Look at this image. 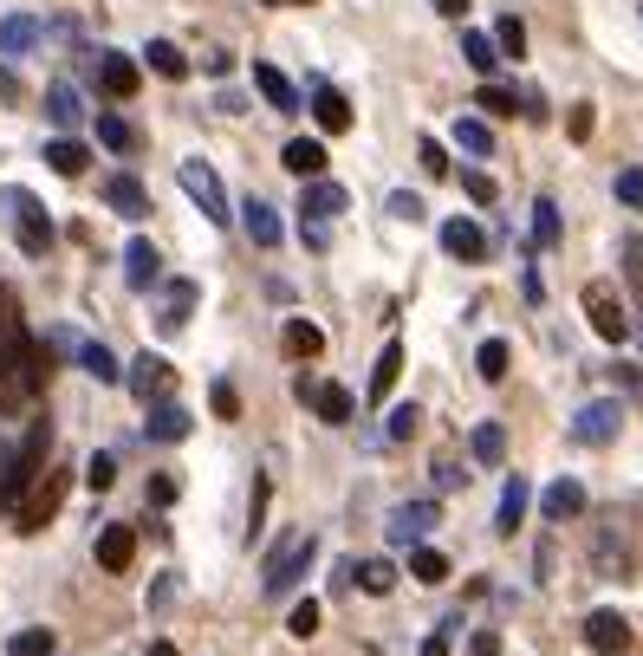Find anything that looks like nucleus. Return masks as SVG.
<instances>
[{"mask_svg": "<svg viewBox=\"0 0 643 656\" xmlns=\"http://www.w3.org/2000/svg\"><path fill=\"white\" fill-rule=\"evenodd\" d=\"M40 383H46V352L20 319V292L0 287V410L20 416L40 397Z\"/></svg>", "mask_w": 643, "mask_h": 656, "instance_id": "obj_1", "label": "nucleus"}, {"mask_svg": "<svg viewBox=\"0 0 643 656\" xmlns=\"http://www.w3.org/2000/svg\"><path fill=\"white\" fill-rule=\"evenodd\" d=\"M46 455H53V423L33 416V430L20 442H0V513H13L26 501V488L46 475Z\"/></svg>", "mask_w": 643, "mask_h": 656, "instance_id": "obj_2", "label": "nucleus"}, {"mask_svg": "<svg viewBox=\"0 0 643 656\" xmlns=\"http://www.w3.org/2000/svg\"><path fill=\"white\" fill-rule=\"evenodd\" d=\"M312 553H319V540H312L306 526H292V533H286L280 546L267 553V572H260V591H267V598H280V591H292V585L306 579Z\"/></svg>", "mask_w": 643, "mask_h": 656, "instance_id": "obj_3", "label": "nucleus"}, {"mask_svg": "<svg viewBox=\"0 0 643 656\" xmlns=\"http://www.w3.org/2000/svg\"><path fill=\"white\" fill-rule=\"evenodd\" d=\"M7 215H13V241H20V254H33V260H46V254H53V215L40 209V196L7 189Z\"/></svg>", "mask_w": 643, "mask_h": 656, "instance_id": "obj_4", "label": "nucleus"}, {"mask_svg": "<svg viewBox=\"0 0 643 656\" xmlns=\"http://www.w3.org/2000/svg\"><path fill=\"white\" fill-rule=\"evenodd\" d=\"M176 182L189 189V202H196V209H202V215L214 221V227H221V221L234 215V209H228V189H221V176H214V169H209V163H202V156H182V169H176Z\"/></svg>", "mask_w": 643, "mask_h": 656, "instance_id": "obj_5", "label": "nucleus"}, {"mask_svg": "<svg viewBox=\"0 0 643 656\" xmlns=\"http://www.w3.org/2000/svg\"><path fill=\"white\" fill-rule=\"evenodd\" d=\"M624 436V403L618 397H591L578 416H572V442H591V448H605V442Z\"/></svg>", "mask_w": 643, "mask_h": 656, "instance_id": "obj_6", "label": "nucleus"}, {"mask_svg": "<svg viewBox=\"0 0 643 656\" xmlns=\"http://www.w3.org/2000/svg\"><path fill=\"white\" fill-rule=\"evenodd\" d=\"M585 319H591V332H598L605 345H624V338H631L624 299H618V292L605 287V280H598V287H585Z\"/></svg>", "mask_w": 643, "mask_h": 656, "instance_id": "obj_7", "label": "nucleus"}, {"mask_svg": "<svg viewBox=\"0 0 643 656\" xmlns=\"http://www.w3.org/2000/svg\"><path fill=\"white\" fill-rule=\"evenodd\" d=\"M59 501H66V475H40V481L26 488V501L13 508V526H20V533H40V526L59 513Z\"/></svg>", "mask_w": 643, "mask_h": 656, "instance_id": "obj_8", "label": "nucleus"}, {"mask_svg": "<svg viewBox=\"0 0 643 656\" xmlns=\"http://www.w3.org/2000/svg\"><path fill=\"white\" fill-rule=\"evenodd\" d=\"M124 383H131V397H137V403H169V390H176V365H163L156 352H143L137 365L124 370Z\"/></svg>", "mask_w": 643, "mask_h": 656, "instance_id": "obj_9", "label": "nucleus"}, {"mask_svg": "<svg viewBox=\"0 0 643 656\" xmlns=\"http://www.w3.org/2000/svg\"><path fill=\"white\" fill-rule=\"evenodd\" d=\"M435 520H442L435 501H403V508H390V526H384V533H390V546H423Z\"/></svg>", "mask_w": 643, "mask_h": 656, "instance_id": "obj_10", "label": "nucleus"}, {"mask_svg": "<svg viewBox=\"0 0 643 656\" xmlns=\"http://www.w3.org/2000/svg\"><path fill=\"white\" fill-rule=\"evenodd\" d=\"M585 651L591 656H631V624L618 611H591L585 618Z\"/></svg>", "mask_w": 643, "mask_h": 656, "instance_id": "obj_11", "label": "nucleus"}, {"mask_svg": "<svg viewBox=\"0 0 643 656\" xmlns=\"http://www.w3.org/2000/svg\"><path fill=\"white\" fill-rule=\"evenodd\" d=\"M98 85H104V98H137L143 66L131 53H98Z\"/></svg>", "mask_w": 643, "mask_h": 656, "instance_id": "obj_12", "label": "nucleus"}, {"mask_svg": "<svg viewBox=\"0 0 643 656\" xmlns=\"http://www.w3.org/2000/svg\"><path fill=\"white\" fill-rule=\"evenodd\" d=\"M196 430V416L182 410V403H149V416H143V436L156 442V448H169V442H182Z\"/></svg>", "mask_w": 643, "mask_h": 656, "instance_id": "obj_13", "label": "nucleus"}, {"mask_svg": "<svg viewBox=\"0 0 643 656\" xmlns=\"http://www.w3.org/2000/svg\"><path fill=\"white\" fill-rule=\"evenodd\" d=\"M299 397H306V403H312L325 423H352V410H357L345 383H312V377H299Z\"/></svg>", "mask_w": 643, "mask_h": 656, "instance_id": "obj_14", "label": "nucleus"}, {"mask_svg": "<svg viewBox=\"0 0 643 656\" xmlns=\"http://www.w3.org/2000/svg\"><path fill=\"white\" fill-rule=\"evenodd\" d=\"M442 247H448V260H488V234L475 227L468 215H455V221H442Z\"/></svg>", "mask_w": 643, "mask_h": 656, "instance_id": "obj_15", "label": "nucleus"}, {"mask_svg": "<svg viewBox=\"0 0 643 656\" xmlns=\"http://www.w3.org/2000/svg\"><path fill=\"white\" fill-rule=\"evenodd\" d=\"M345 209H352V196H345L339 182H325V176H319V182H306V196H299V215H306V221H339Z\"/></svg>", "mask_w": 643, "mask_h": 656, "instance_id": "obj_16", "label": "nucleus"}, {"mask_svg": "<svg viewBox=\"0 0 643 656\" xmlns=\"http://www.w3.org/2000/svg\"><path fill=\"white\" fill-rule=\"evenodd\" d=\"M241 227H247V241H254V247H280V241H286L274 202H260V196H247V202H241Z\"/></svg>", "mask_w": 643, "mask_h": 656, "instance_id": "obj_17", "label": "nucleus"}, {"mask_svg": "<svg viewBox=\"0 0 643 656\" xmlns=\"http://www.w3.org/2000/svg\"><path fill=\"white\" fill-rule=\"evenodd\" d=\"M196 299H202V287H196V280H169V292H163V312H156V332H182V325H189V312H196Z\"/></svg>", "mask_w": 643, "mask_h": 656, "instance_id": "obj_18", "label": "nucleus"}, {"mask_svg": "<svg viewBox=\"0 0 643 656\" xmlns=\"http://www.w3.org/2000/svg\"><path fill=\"white\" fill-rule=\"evenodd\" d=\"M312 118H319V131H325V137H345V131H352V104H345V91L312 85Z\"/></svg>", "mask_w": 643, "mask_h": 656, "instance_id": "obj_19", "label": "nucleus"}, {"mask_svg": "<svg viewBox=\"0 0 643 656\" xmlns=\"http://www.w3.org/2000/svg\"><path fill=\"white\" fill-rule=\"evenodd\" d=\"M131 559H137V533H131L124 520L104 526V533H98V566H104V572H131Z\"/></svg>", "mask_w": 643, "mask_h": 656, "instance_id": "obj_20", "label": "nucleus"}, {"mask_svg": "<svg viewBox=\"0 0 643 656\" xmlns=\"http://www.w3.org/2000/svg\"><path fill=\"white\" fill-rule=\"evenodd\" d=\"M585 488L578 481H546V494H540V520H585Z\"/></svg>", "mask_w": 643, "mask_h": 656, "instance_id": "obj_21", "label": "nucleus"}, {"mask_svg": "<svg viewBox=\"0 0 643 656\" xmlns=\"http://www.w3.org/2000/svg\"><path fill=\"white\" fill-rule=\"evenodd\" d=\"M254 91H260L274 111H299V91H292V78H286L274 59H254Z\"/></svg>", "mask_w": 643, "mask_h": 656, "instance_id": "obj_22", "label": "nucleus"}, {"mask_svg": "<svg viewBox=\"0 0 643 656\" xmlns=\"http://www.w3.org/2000/svg\"><path fill=\"white\" fill-rule=\"evenodd\" d=\"M104 202H111L124 221H143V215H149V189H143L137 176H111V182H104Z\"/></svg>", "mask_w": 643, "mask_h": 656, "instance_id": "obj_23", "label": "nucleus"}, {"mask_svg": "<svg viewBox=\"0 0 643 656\" xmlns=\"http://www.w3.org/2000/svg\"><path fill=\"white\" fill-rule=\"evenodd\" d=\"M156 274H163V254H156V241H131V247H124V280H131V287H156Z\"/></svg>", "mask_w": 643, "mask_h": 656, "instance_id": "obj_24", "label": "nucleus"}, {"mask_svg": "<svg viewBox=\"0 0 643 656\" xmlns=\"http://www.w3.org/2000/svg\"><path fill=\"white\" fill-rule=\"evenodd\" d=\"M98 144L118 149V156H137V149H143V131L131 124V118H118V111H98Z\"/></svg>", "mask_w": 643, "mask_h": 656, "instance_id": "obj_25", "label": "nucleus"}, {"mask_svg": "<svg viewBox=\"0 0 643 656\" xmlns=\"http://www.w3.org/2000/svg\"><path fill=\"white\" fill-rule=\"evenodd\" d=\"M397 377H403V338H390V345L377 352V365H370V403H384V397L397 390Z\"/></svg>", "mask_w": 643, "mask_h": 656, "instance_id": "obj_26", "label": "nucleus"}, {"mask_svg": "<svg viewBox=\"0 0 643 656\" xmlns=\"http://www.w3.org/2000/svg\"><path fill=\"white\" fill-rule=\"evenodd\" d=\"M40 33H46V26H40L33 13H13V20H0V53H7V59H20V53H33V46H40Z\"/></svg>", "mask_w": 643, "mask_h": 656, "instance_id": "obj_27", "label": "nucleus"}, {"mask_svg": "<svg viewBox=\"0 0 643 656\" xmlns=\"http://www.w3.org/2000/svg\"><path fill=\"white\" fill-rule=\"evenodd\" d=\"M46 118H53L59 131H78V124H85V98H78V85H66V78H59V85L46 91Z\"/></svg>", "mask_w": 643, "mask_h": 656, "instance_id": "obj_28", "label": "nucleus"}, {"mask_svg": "<svg viewBox=\"0 0 643 656\" xmlns=\"http://www.w3.org/2000/svg\"><path fill=\"white\" fill-rule=\"evenodd\" d=\"M280 163L292 169V176H306V182H319V169H325V144L319 137H292V144L280 149Z\"/></svg>", "mask_w": 643, "mask_h": 656, "instance_id": "obj_29", "label": "nucleus"}, {"mask_svg": "<svg viewBox=\"0 0 643 656\" xmlns=\"http://www.w3.org/2000/svg\"><path fill=\"white\" fill-rule=\"evenodd\" d=\"M280 345H286V358H319V352H325V332H319L312 319H286Z\"/></svg>", "mask_w": 643, "mask_h": 656, "instance_id": "obj_30", "label": "nucleus"}, {"mask_svg": "<svg viewBox=\"0 0 643 656\" xmlns=\"http://www.w3.org/2000/svg\"><path fill=\"white\" fill-rule=\"evenodd\" d=\"M520 520H526V481L513 475V481L500 488V513H495V533H500V540H513V533H520Z\"/></svg>", "mask_w": 643, "mask_h": 656, "instance_id": "obj_31", "label": "nucleus"}, {"mask_svg": "<svg viewBox=\"0 0 643 656\" xmlns=\"http://www.w3.org/2000/svg\"><path fill=\"white\" fill-rule=\"evenodd\" d=\"M143 66L156 78H189V59H182L176 40H149V46H143Z\"/></svg>", "mask_w": 643, "mask_h": 656, "instance_id": "obj_32", "label": "nucleus"}, {"mask_svg": "<svg viewBox=\"0 0 643 656\" xmlns=\"http://www.w3.org/2000/svg\"><path fill=\"white\" fill-rule=\"evenodd\" d=\"M46 163H53L59 176H85V169H91V149L78 144V137H53V144H46Z\"/></svg>", "mask_w": 643, "mask_h": 656, "instance_id": "obj_33", "label": "nucleus"}, {"mask_svg": "<svg viewBox=\"0 0 643 656\" xmlns=\"http://www.w3.org/2000/svg\"><path fill=\"white\" fill-rule=\"evenodd\" d=\"M468 448H475V462L500 468V462H507V430H500V423H481V430L468 436Z\"/></svg>", "mask_w": 643, "mask_h": 656, "instance_id": "obj_34", "label": "nucleus"}, {"mask_svg": "<svg viewBox=\"0 0 643 656\" xmlns=\"http://www.w3.org/2000/svg\"><path fill=\"white\" fill-rule=\"evenodd\" d=\"M455 144L468 149V156H495V131H488V118H462V124H455Z\"/></svg>", "mask_w": 643, "mask_h": 656, "instance_id": "obj_35", "label": "nucleus"}, {"mask_svg": "<svg viewBox=\"0 0 643 656\" xmlns=\"http://www.w3.org/2000/svg\"><path fill=\"white\" fill-rule=\"evenodd\" d=\"M507 358H513V345H507V338H488V345L475 352V370H481V383H500V377H507Z\"/></svg>", "mask_w": 643, "mask_h": 656, "instance_id": "obj_36", "label": "nucleus"}, {"mask_svg": "<svg viewBox=\"0 0 643 656\" xmlns=\"http://www.w3.org/2000/svg\"><path fill=\"white\" fill-rule=\"evenodd\" d=\"M78 365L91 370L98 383H124V365H118V358H111L104 345H78Z\"/></svg>", "mask_w": 643, "mask_h": 656, "instance_id": "obj_37", "label": "nucleus"}, {"mask_svg": "<svg viewBox=\"0 0 643 656\" xmlns=\"http://www.w3.org/2000/svg\"><path fill=\"white\" fill-rule=\"evenodd\" d=\"M462 59H468L475 73L488 78V73H495V59H500V53H495V40H488V33H475V26H468V33H462Z\"/></svg>", "mask_w": 643, "mask_h": 656, "instance_id": "obj_38", "label": "nucleus"}, {"mask_svg": "<svg viewBox=\"0 0 643 656\" xmlns=\"http://www.w3.org/2000/svg\"><path fill=\"white\" fill-rule=\"evenodd\" d=\"M410 572H417L423 585H448V572H455V566H448L435 546H417V553H410Z\"/></svg>", "mask_w": 643, "mask_h": 656, "instance_id": "obj_39", "label": "nucleus"}, {"mask_svg": "<svg viewBox=\"0 0 643 656\" xmlns=\"http://www.w3.org/2000/svg\"><path fill=\"white\" fill-rule=\"evenodd\" d=\"M526 227H533V247H559V234H566L553 202H533V221H526Z\"/></svg>", "mask_w": 643, "mask_h": 656, "instance_id": "obj_40", "label": "nucleus"}, {"mask_svg": "<svg viewBox=\"0 0 643 656\" xmlns=\"http://www.w3.org/2000/svg\"><path fill=\"white\" fill-rule=\"evenodd\" d=\"M495 53L500 59H520V53H526V26H520L513 13H500L495 20Z\"/></svg>", "mask_w": 643, "mask_h": 656, "instance_id": "obj_41", "label": "nucleus"}, {"mask_svg": "<svg viewBox=\"0 0 643 656\" xmlns=\"http://www.w3.org/2000/svg\"><path fill=\"white\" fill-rule=\"evenodd\" d=\"M7 656H53V631H46V624L13 631V637H7Z\"/></svg>", "mask_w": 643, "mask_h": 656, "instance_id": "obj_42", "label": "nucleus"}, {"mask_svg": "<svg viewBox=\"0 0 643 656\" xmlns=\"http://www.w3.org/2000/svg\"><path fill=\"white\" fill-rule=\"evenodd\" d=\"M352 579L364 585V591H377V598H384V591L397 585V566H390V559H364V566H352Z\"/></svg>", "mask_w": 643, "mask_h": 656, "instance_id": "obj_43", "label": "nucleus"}, {"mask_svg": "<svg viewBox=\"0 0 643 656\" xmlns=\"http://www.w3.org/2000/svg\"><path fill=\"white\" fill-rule=\"evenodd\" d=\"M475 104H481L488 118H513V111H520V98H513L507 85H488V78H481V91H475Z\"/></svg>", "mask_w": 643, "mask_h": 656, "instance_id": "obj_44", "label": "nucleus"}, {"mask_svg": "<svg viewBox=\"0 0 643 656\" xmlns=\"http://www.w3.org/2000/svg\"><path fill=\"white\" fill-rule=\"evenodd\" d=\"M417 423H423V410H417V403H397V410H390V423H384V436L410 442V436H417Z\"/></svg>", "mask_w": 643, "mask_h": 656, "instance_id": "obj_45", "label": "nucleus"}, {"mask_svg": "<svg viewBox=\"0 0 643 656\" xmlns=\"http://www.w3.org/2000/svg\"><path fill=\"white\" fill-rule=\"evenodd\" d=\"M85 481H91V488H98V494H104V488H111V481H118V455H104V448H98V455H91V462H85Z\"/></svg>", "mask_w": 643, "mask_h": 656, "instance_id": "obj_46", "label": "nucleus"}, {"mask_svg": "<svg viewBox=\"0 0 643 656\" xmlns=\"http://www.w3.org/2000/svg\"><path fill=\"white\" fill-rule=\"evenodd\" d=\"M286 631H292V637H312V631H319V604H312V598H299V604L286 611Z\"/></svg>", "mask_w": 643, "mask_h": 656, "instance_id": "obj_47", "label": "nucleus"}, {"mask_svg": "<svg viewBox=\"0 0 643 656\" xmlns=\"http://www.w3.org/2000/svg\"><path fill=\"white\" fill-rule=\"evenodd\" d=\"M209 403H214V416H221V423H234V416H241V397H234V383H228V377H214Z\"/></svg>", "mask_w": 643, "mask_h": 656, "instance_id": "obj_48", "label": "nucleus"}, {"mask_svg": "<svg viewBox=\"0 0 643 656\" xmlns=\"http://www.w3.org/2000/svg\"><path fill=\"white\" fill-rule=\"evenodd\" d=\"M267 494H274V481L267 475H254V508H247V540L260 533V520H267Z\"/></svg>", "mask_w": 643, "mask_h": 656, "instance_id": "obj_49", "label": "nucleus"}, {"mask_svg": "<svg viewBox=\"0 0 643 656\" xmlns=\"http://www.w3.org/2000/svg\"><path fill=\"white\" fill-rule=\"evenodd\" d=\"M417 163H423V176H448V149L435 144V137H423V144H417Z\"/></svg>", "mask_w": 643, "mask_h": 656, "instance_id": "obj_50", "label": "nucleus"}, {"mask_svg": "<svg viewBox=\"0 0 643 656\" xmlns=\"http://www.w3.org/2000/svg\"><path fill=\"white\" fill-rule=\"evenodd\" d=\"M618 202H624V209H643V169H618Z\"/></svg>", "mask_w": 643, "mask_h": 656, "instance_id": "obj_51", "label": "nucleus"}, {"mask_svg": "<svg viewBox=\"0 0 643 656\" xmlns=\"http://www.w3.org/2000/svg\"><path fill=\"white\" fill-rule=\"evenodd\" d=\"M624 280H631V292L643 299V241H624Z\"/></svg>", "mask_w": 643, "mask_h": 656, "instance_id": "obj_52", "label": "nucleus"}, {"mask_svg": "<svg viewBox=\"0 0 643 656\" xmlns=\"http://www.w3.org/2000/svg\"><path fill=\"white\" fill-rule=\"evenodd\" d=\"M462 189H468L475 202H488V209H495V176H488V169H468V176H462Z\"/></svg>", "mask_w": 643, "mask_h": 656, "instance_id": "obj_53", "label": "nucleus"}, {"mask_svg": "<svg viewBox=\"0 0 643 656\" xmlns=\"http://www.w3.org/2000/svg\"><path fill=\"white\" fill-rule=\"evenodd\" d=\"M390 215H397V221H423V196L397 189V196H390Z\"/></svg>", "mask_w": 643, "mask_h": 656, "instance_id": "obj_54", "label": "nucleus"}, {"mask_svg": "<svg viewBox=\"0 0 643 656\" xmlns=\"http://www.w3.org/2000/svg\"><path fill=\"white\" fill-rule=\"evenodd\" d=\"M605 377H611V383H618L624 397H643V377H638L631 365H605Z\"/></svg>", "mask_w": 643, "mask_h": 656, "instance_id": "obj_55", "label": "nucleus"}, {"mask_svg": "<svg viewBox=\"0 0 643 656\" xmlns=\"http://www.w3.org/2000/svg\"><path fill=\"white\" fill-rule=\"evenodd\" d=\"M429 475H435V488H442V494H455V488H462V481H468V475H462V468H455V462H435V468H429Z\"/></svg>", "mask_w": 643, "mask_h": 656, "instance_id": "obj_56", "label": "nucleus"}, {"mask_svg": "<svg viewBox=\"0 0 643 656\" xmlns=\"http://www.w3.org/2000/svg\"><path fill=\"white\" fill-rule=\"evenodd\" d=\"M176 501V475H149V508H169Z\"/></svg>", "mask_w": 643, "mask_h": 656, "instance_id": "obj_57", "label": "nucleus"}, {"mask_svg": "<svg viewBox=\"0 0 643 656\" xmlns=\"http://www.w3.org/2000/svg\"><path fill=\"white\" fill-rule=\"evenodd\" d=\"M455 624H462V618H448V624H442V631H435V637H429L417 656H448V637H455Z\"/></svg>", "mask_w": 643, "mask_h": 656, "instance_id": "obj_58", "label": "nucleus"}, {"mask_svg": "<svg viewBox=\"0 0 643 656\" xmlns=\"http://www.w3.org/2000/svg\"><path fill=\"white\" fill-rule=\"evenodd\" d=\"M566 131H572V144H585V137H591V104H578V111H572Z\"/></svg>", "mask_w": 643, "mask_h": 656, "instance_id": "obj_59", "label": "nucleus"}, {"mask_svg": "<svg viewBox=\"0 0 643 656\" xmlns=\"http://www.w3.org/2000/svg\"><path fill=\"white\" fill-rule=\"evenodd\" d=\"M475 656H500V637H495V631H475Z\"/></svg>", "mask_w": 643, "mask_h": 656, "instance_id": "obj_60", "label": "nucleus"}, {"mask_svg": "<svg viewBox=\"0 0 643 656\" xmlns=\"http://www.w3.org/2000/svg\"><path fill=\"white\" fill-rule=\"evenodd\" d=\"M435 13H448V20H462V13H468V0H435Z\"/></svg>", "mask_w": 643, "mask_h": 656, "instance_id": "obj_61", "label": "nucleus"}, {"mask_svg": "<svg viewBox=\"0 0 643 656\" xmlns=\"http://www.w3.org/2000/svg\"><path fill=\"white\" fill-rule=\"evenodd\" d=\"M149 656H176V644H149Z\"/></svg>", "mask_w": 643, "mask_h": 656, "instance_id": "obj_62", "label": "nucleus"}, {"mask_svg": "<svg viewBox=\"0 0 643 656\" xmlns=\"http://www.w3.org/2000/svg\"><path fill=\"white\" fill-rule=\"evenodd\" d=\"M267 7H312V0H267Z\"/></svg>", "mask_w": 643, "mask_h": 656, "instance_id": "obj_63", "label": "nucleus"}]
</instances>
